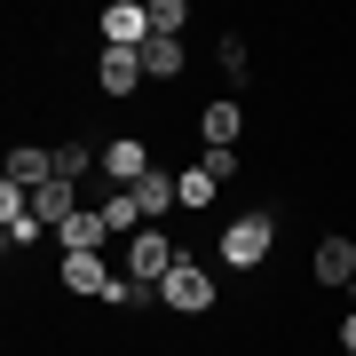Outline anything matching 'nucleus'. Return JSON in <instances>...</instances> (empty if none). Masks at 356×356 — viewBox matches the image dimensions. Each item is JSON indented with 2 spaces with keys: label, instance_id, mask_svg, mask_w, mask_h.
Wrapping results in <instances>:
<instances>
[{
  "label": "nucleus",
  "instance_id": "obj_1",
  "mask_svg": "<svg viewBox=\"0 0 356 356\" xmlns=\"http://www.w3.org/2000/svg\"><path fill=\"white\" fill-rule=\"evenodd\" d=\"M214 254H222V269H261L269 254H277V214H269V206H245V214H229V222H222V238H214Z\"/></svg>",
  "mask_w": 356,
  "mask_h": 356
},
{
  "label": "nucleus",
  "instance_id": "obj_2",
  "mask_svg": "<svg viewBox=\"0 0 356 356\" xmlns=\"http://www.w3.org/2000/svg\"><path fill=\"white\" fill-rule=\"evenodd\" d=\"M159 301L175 309V317H206V309L222 301V293H214V277H206V261L191 254V245H182V261L166 269V285H159Z\"/></svg>",
  "mask_w": 356,
  "mask_h": 356
},
{
  "label": "nucleus",
  "instance_id": "obj_3",
  "mask_svg": "<svg viewBox=\"0 0 356 356\" xmlns=\"http://www.w3.org/2000/svg\"><path fill=\"white\" fill-rule=\"evenodd\" d=\"M175 261H182V245H175V238H166V229L151 222V229H135V238H127V269H119V277H135L143 293H159Z\"/></svg>",
  "mask_w": 356,
  "mask_h": 356
},
{
  "label": "nucleus",
  "instance_id": "obj_4",
  "mask_svg": "<svg viewBox=\"0 0 356 356\" xmlns=\"http://www.w3.org/2000/svg\"><path fill=\"white\" fill-rule=\"evenodd\" d=\"M95 32H103V48H151V8H143V0H111V8L95 16Z\"/></svg>",
  "mask_w": 356,
  "mask_h": 356
},
{
  "label": "nucleus",
  "instance_id": "obj_5",
  "mask_svg": "<svg viewBox=\"0 0 356 356\" xmlns=\"http://www.w3.org/2000/svg\"><path fill=\"white\" fill-rule=\"evenodd\" d=\"M309 277H317L325 293H348V277H356V238H348V229L317 238V254H309Z\"/></svg>",
  "mask_w": 356,
  "mask_h": 356
},
{
  "label": "nucleus",
  "instance_id": "obj_6",
  "mask_svg": "<svg viewBox=\"0 0 356 356\" xmlns=\"http://www.w3.org/2000/svg\"><path fill=\"white\" fill-rule=\"evenodd\" d=\"M151 166H159V159H151V143H143V135H111V143H103V175H111L119 191H135Z\"/></svg>",
  "mask_w": 356,
  "mask_h": 356
},
{
  "label": "nucleus",
  "instance_id": "obj_7",
  "mask_svg": "<svg viewBox=\"0 0 356 356\" xmlns=\"http://www.w3.org/2000/svg\"><path fill=\"white\" fill-rule=\"evenodd\" d=\"M238 135H245V103H238V95L198 103V143H206V151H229Z\"/></svg>",
  "mask_w": 356,
  "mask_h": 356
},
{
  "label": "nucleus",
  "instance_id": "obj_8",
  "mask_svg": "<svg viewBox=\"0 0 356 356\" xmlns=\"http://www.w3.org/2000/svg\"><path fill=\"white\" fill-rule=\"evenodd\" d=\"M95 88L111 95V103L143 95V56H135V48H103V56H95Z\"/></svg>",
  "mask_w": 356,
  "mask_h": 356
},
{
  "label": "nucleus",
  "instance_id": "obj_9",
  "mask_svg": "<svg viewBox=\"0 0 356 356\" xmlns=\"http://www.w3.org/2000/svg\"><path fill=\"white\" fill-rule=\"evenodd\" d=\"M48 238L64 245V254H103V238H111V222H103L95 206H79V214H64V222L48 229Z\"/></svg>",
  "mask_w": 356,
  "mask_h": 356
},
{
  "label": "nucleus",
  "instance_id": "obj_10",
  "mask_svg": "<svg viewBox=\"0 0 356 356\" xmlns=\"http://www.w3.org/2000/svg\"><path fill=\"white\" fill-rule=\"evenodd\" d=\"M135 206H143V222L175 214V206H182V191H175V175H166V166H151V175L135 182Z\"/></svg>",
  "mask_w": 356,
  "mask_h": 356
},
{
  "label": "nucleus",
  "instance_id": "obj_11",
  "mask_svg": "<svg viewBox=\"0 0 356 356\" xmlns=\"http://www.w3.org/2000/svg\"><path fill=\"white\" fill-rule=\"evenodd\" d=\"M8 182H24V191L56 182V151H40V143H16V151H8Z\"/></svg>",
  "mask_w": 356,
  "mask_h": 356
},
{
  "label": "nucleus",
  "instance_id": "obj_12",
  "mask_svg": "<svg viewBox=\"0 0 356 356\" xmlns=\"http://www.w3.org/2000/svg\"><path fill=\"white\" fill-rule=\"evenodd\" d=\"M72 293H88V301H103V285H111V269H103V254H64V269H56Z\"/></svg>",
  "mask_w": 356,
  "mask_h": 356
},
{
  "label": "nucleus",
  "instance_id": "obj_13",
  "mask_svg": "<svg viewBox=\"0 0 356 356\" xmlns=\"http://www.w3.org/2000/svg\"><path fill=\"white\" fill-rule=\"evenodd\" d=\"M32 214L48 222V229L64 222V214H79V182H64V175H56V182H40V191H32Z\"/></svg>",
  "mask_w": 356,
  "mask_h": 356
},
{
  "label": "nucleus",
  "instance_id": "obj_14",
  "mask_svg": "<svg viewBox=\"0 0 356 356\" xmlns=\"http://www.w3.org/2000/svg\"><path fill=\"white\" fill-rule=\"evenodd\" d=\"M191 72V48H182V40H151V48H143V79H182Z\"/></svg>",
  "mask_w": 356,
  "mask_h": 356
},
{
  "label": "nucleus",
  "instance_id": "obj_15",
  "mask_svg": "<svg viewBox=\"0 0 356 356\" xmlns=\"http://www.w3.org/2000/svg\"><path fill=\"white\" fill-rule=\"evenodd\" d=\"M95 214L111 222V238H135V229H151V222H143V206H135V191H111V198L95 206Z\"/></svg>",
  "mask_w": 356,
  "mask_h": 356
},
{
  "label": "nucleus",
  "instance_id": "obj_16",
  "mask_svg": "<svg viewBox=\"0 0 356 356\" xmlns=\"http://www.w3.org/2000/svg\"><path fill=\"white\" fill-rule=\"evenodd\" d=\"M175 191H182V214H206V206H214V191H222V182L206 175V166H182V175H175Z\"/></svg>",
  "mask_w": 356,
  "mask_h": 356
},
{
  "label": "nucleus",
  "instance_id": "obj_17",
  "mask_svg": "<svg viewBox=\"0 0 356 356\" xmlns=\"http://www.w3.org/2000/svg\"><path fill=\"white\" fill-rule=\"evenodd\" d=\"M214 64H222L229 88H245V72H254V56H245V32H222V40H214Z\"/></svg>",
  "mask_w": 356,
  "mask_h": 356
},
{
  "label": "nucleus",
  "instance_id": "obj_18",
  "mask_svg": "<svg viewBox=\"0 0 356 356\" xmlns=\"http://www.w3.org/2000/svg\"><path fill=\"white\" fill-rule=\"evenodd\" d=\"M88 166H103V151H88V143H56V175H64V182H88Z\"/></svg>",
  "mask_w": 356,
  "mask_h": 356
},
{
  "label": "nucleus",
  "instance_id": "obj_19",
  "mask_svg": "<svg viewBox=\"0 0 356 356\" xmlns=\"http://www.w3.org/2000/svg\"><path fill=\"white\" fill-rule=\"evenodd\" d=\"M182 24H191L182 0H151V40H182Z\"/></svg>",
  "mask_w": 356,
  "mask_h": 356
},
{
  "label": "nucleus",
  "instance_id": "obj_20",
  "mask_svg": "<svg viewBox=\"0 0 356 356\" xmlns=\"http://www.w3.org/2000/svg\"><path fill=\"white\" fill-rule=\"evenodd\" d=\"M103 309H143V285L135 277H111V285H103Z\"/></svg>",
  "mask_w": 356,
  "mask_h": 356
},
{
  "label": "nucleus",
  "instance_id": "obj_21",
  "mask_svg": "<svg viewBox=\"0 0 356 356\" xmlns=\"http://www.w3.org/2000/svg\"><path fill=\"white\" fill-rule=\"evenodd\" d=\"M198 166H206L214 182H238V151H198Z\"/></svg>",
  "mask_w": 356,
  "mask_h": 356
},
{
  "label": "nucleus",
  "instance_id": "obj_22",
  "mask_svg": "<svg viewBox=\"0 0 356 356\" xmlns=\"http://www.w3.org/2000/svg\"><path fill=\"white\" fill-rule=\"evenodd\" d=\"M332 348H341V356H356V309H348L341 325H332Z\"/></svg>",
  "mask_w": 356,
  "mask_h": 356
},
{
  "label": "nucleus",
  "instance_id": "obj_23",
  "mask_svg": "<svg viewBox=\"0 0 356 356\" xmlns=\"http://www.w3.org/2000/svg\"><path fill=\"white\" fill-rule=\"evenodd\" d=\"M348 309H356V277H348Z\"/></svg>",
  "mask_w": 356,
  "mask_h": 356
}]
</instances>
